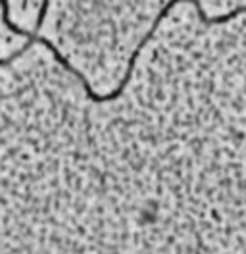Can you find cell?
I'll use <instances>...</instances> for the list:
<instances>
[{"instance_id": "1", "label": "cell", "mask_w": 246, "mask_h": 254, "mask_svg": "<svg viewBox=\"0 0 246 254\" xmlns=\"http://www.w3.org/2000/svg\"><path fill=\"white\" fill-rule=\"evenodd\" d=\"M48 6H50V0H43L41 8H39V16H37V21H35V31H39L43 27V21H45L46 14H48Z\"/></svg>"}, {"instance_id": "2", "label": "cell", "mask_w": 246, "mask_h": 254, "mask_svg": "<svg viewBox=\"0 0 246 254\" xmlns=\"http://www.w3.org/2000/svg\"><path fill=\"white\" fill-rule=\"evenodd\" d=\"M4 65H6V60H4V58H0V67H4Z\"/></svg>"}, {"instance_id": "3", "label": "cell", "mask_w": 246, "mask_h": 254, "mask_svg": "<svg viewBox=\"0 0 246 254\" xmlns=\"http://www.w3.org/2000/svg\"><path fill=\"white\" fill-rule=\"evenodd\" d=\"M245 254H246V253H245Z\"/></svg>"}]
</instances>
